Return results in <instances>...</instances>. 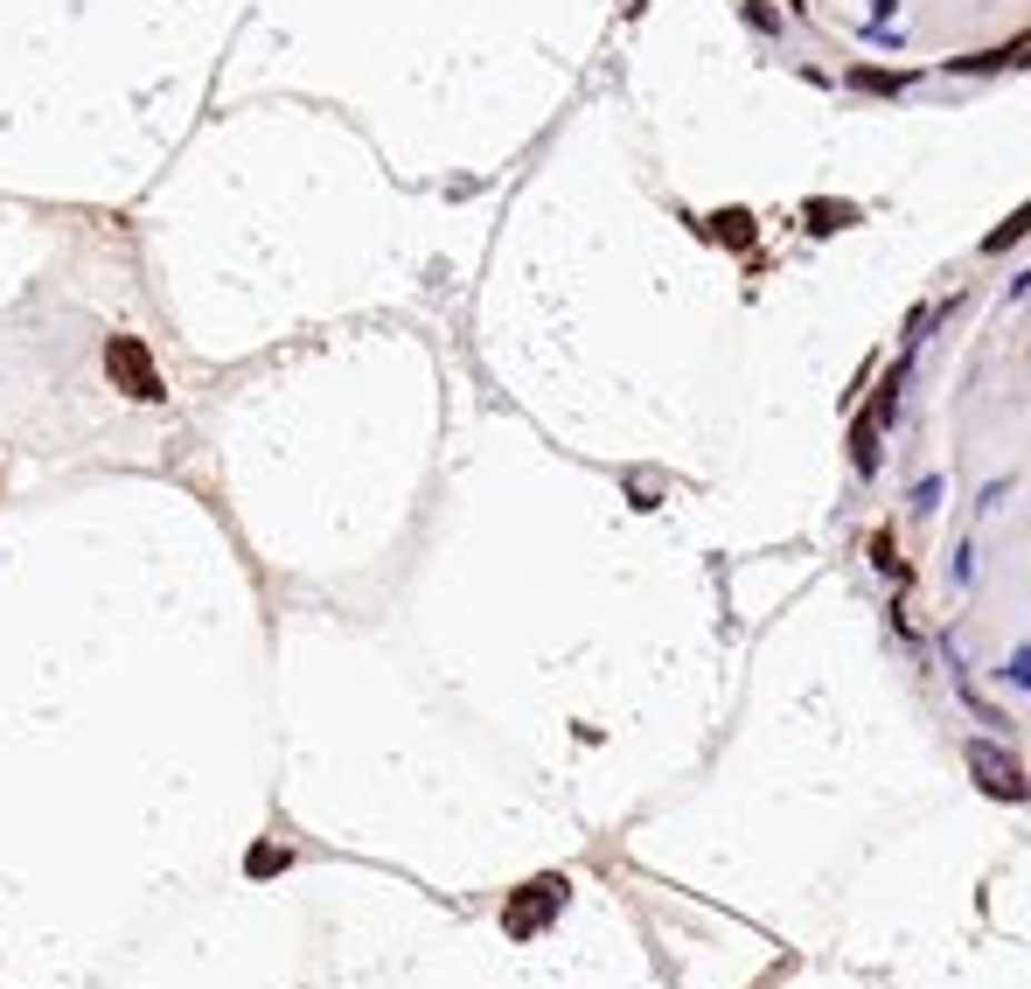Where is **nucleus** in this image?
<instances>
[{
	"label": "nucleus",
	"instance_id": "obj_2",
	"mask_svg": "<svg viewBox=\"0 0 1031 989\" xmlns=\"http://www.w3.org/2000/svg\"><path fill=\"white\" fill-rule=\"evenodd\" d=\"M836 91L899 98L1031 63V0H746Z\"/></svg>",
	"mask_w": 1031,
	"mask_h": 989
},
{
	"label": "nucleus",
	"instance_id": "obj_4",
	"mask_svg": "<svg viewBox=\"0 0 1031 989\" xmlns=\"http://www.w3.org/2000/svg\"><path fill=\"white\" fill-rule=\"evenodd\" d=\"M551 906H565V878H537V892H523V899L509 906V927H516V933H531V927L551 913Z\"/></svg>",
	"mask_w": 1031,
	"mask_h": 989
},
{
	"label": "nucleus",
	"instance_id": "obj_1",
	"mask_svg": "<svg viewBox=\"0 0 1031 989\" xmlns=\"http://www.w3.org/2000/svg\"><path fill=\"white\" fill-rule=\"evenodd\" d=\"M913 342L955 356V474L913 488L906 516L962 509L955 571L975 592L1031 600V210L983 251V279L934 307Z\"/></svg>",
	"mask_w": 1031,
	"mask_h": 989
},
{
	"label": "nucleus",
	"instance_id": "obj_3",
	"mask_svg": "<svg viewBox=\"0 0 1031 989\" xmlns=\"http://www.w3.org/2000/svg\"><path fill=\"white\" fill-rule=\"evenodd\" d=\"M105 370H112V383L126 390V398H140V404L168 398V383H161V370H153V356H147L140 334H112V342H105Z\"/></svg>",
	"mask_w": 1031,
	"mask_h": 989
}]
</instances>
